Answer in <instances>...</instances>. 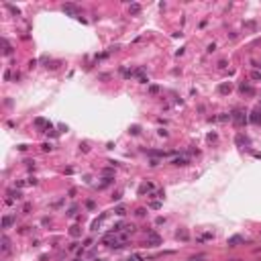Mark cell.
<instances>
[{
  "mask_svg": "<svg viewBox=\"0 0 261 261\" xmlns=\"http://www.w3.org/2000/svg\"><path fill=\"white\" fill-rule=\"evenodd\" d=\"M157 135H159V137H167L169 133H167V131H165V129H159V131H157Z\"/></svg>",
  "mask_w": 261,
  "mask_h": 261,
  "instance_id": "f1b7e54d",
  "label": "cell"
},
{
  "mask_svg": "<svg viewBox=\"0 0 261 261\" xmlns=\"http://www.w3.org/2000/svg\"><path fill=\"white\" fill-rule=\"evenodd\" d=\"M214 49H216V45H214V43H210V45H208V49H206V51H208V53H212V51H214Z\"/></svg>",
  "mask_w": 261,
  "mask_h": 261,
  "instance_id": "d6a6232c",
  "label": "cell"
},
{
  "mask_svg": "<svg viewBox=\"0 0 261 261\" xmlns=\"http://www.w3.org/2000/svg\"><path fill=\"white\" fill-rule=\"evenodd\" d=\"M147 92L151 94V96H157V94H159V86H155V84H151V86L147 88Z\"/></svg>",
  "mask_w": 261,
  "mask_h": 261,
  "instance_id": "d6986e66",
  "label": "cell"
},
{
  "mask_svg": "<svg viewBox=\"0 0 261 261\" xmlns=\"http://www.w3.org/2000/svg\"><path fill=\"white\" fill-rule=\"evenodd\" d=\"M139 133H141V127L139 125H133L131 127V135H139Z\"/></svg>",
  "mask_w": 261,
  "mask_h": 261,
  "instance_id": "603a6c76",
  "label": "cell"
},
{
  "mask_svg": "<svg viewBox=\"0 0 261 261\" xmlns=\"http://www.w3.org/2000/svg\"><path fill=\"white\" fill-rule=\"evenodd\" d=\"M188 163H190L188 157H176V159H172V165H176V167H186Z\"/></svg>",
  "mask_w": 261,
  "mask_h": 261,
  "instance_id": "52a82bcc",
  "label": "cell"
},
{
  "mask_svg": "<svg viewBox=\"0 0 261 261\" xmlns=\"http://www.w3.org/2000/svg\"><path fill=\"white\" fill-rule=\"evenodd\" d=\"M251 80H261V72L259 69H253L251 72Z\"/></svg>",
  "mask_w": 261,
  "mask_h": 261,
  "instance_id": "7402d4cb",
  "label": "cell"
},
{
  "mask_svg": "<svg viewBox=\"0 0 261 261\" xmlns=\"http://www.w3.org/2000/svg\"><path fill=\"white\" fill-rule=\"evenodd\" d=\"M230 121H233L237 127H243V125L249 121V116H247V112H245V110H235V112L230 114Z\"/></svg>",
  "mask_w": 261,
  "mask_h": 261,
  "instance_id": "6da1fadb",
  "label": "cell"
},
{
  "mask_svg": "<svg viewBox=\"0 0 261 261\" xmlns=\"http://www.w3.org/2000/svg\"><path fill=\"white\" fill-rule=\"evenodd\" d=\"M35 127H37V129H45V131H47V129L51 127V123H47L45 118H41V116H39V118H35Z\"/></svg>",
  "mask_w": 261,
  "mask_h": 261,
  "instance_id": "9c48e42d",
  "label": "cell"
},
{
  "mask_svg": "<svg viewBox=\"0 0 261 261\" xmlns=\"http://www.w3.org/2000/svg\"><path fill=\"white\" fill-rule=\"evenodd\" d=\"M63 12L69 14V16H78L80 18V8L76 4H63Z\"/></svg>",
  "mask_w": 261,
  "mask_h": 261,
  "instance_id": "3957f363",
  "label": "cell"
},
{
  "mask_svg": "<svg viewBox=\"0 0 261 261\" xmlns=\"http://www.w3.org/2000/svg\"><path fill=\"white\" fill-rule=\"evenodd\" d=\"M22 212H25V214H29V212H31V204H25V208H22Z\"/></svg>",
  "mask_w": 261,
  "mask_h": 261,
  "instance_id": "836d02e7",
  "label": "cell"
},
{
  "mask_svg": "<svg viewBox=\"0 0 261 261\" xmlns=\"http://www.w3.org/2000/svg\"><path fill=\"white\" fill-rule=\"evenodd\" d=\"M235 143L239 145V147H243V145H247L249 143V139L245 137V135H237V139H235Z\"/></svg>",
  "mask_w": 261,
  "mask_h": 261,
  "instance_id": "5bb4252c",
  "label": "cell"
},
{
  "mask_svg": "<svg viewBox=\"0 0 261 261\" xmlns=\"http://www.w3.org/2000/svg\"><path fill=\"white\" fill-rule=\"evenodd\" d=\"M41 149L47 153V151H51V149H53V145H51V143H43V145H41Z\"/></svg>",
  "mask_w": 261,
  "mask_h": 261,
  "instance_id": "cb8c5ba5",
  "label": "cell"
},
{
  "mask_svg": "<svg viewBox=\"0 0 261 261\" xmlns=\"http://www.w3.org/2000/svg\"><path fill=\"white\" fill-rule=\"evenodd\" d=\"M135 216H137V218H145V216H147V208H137V210H135Z\"/></svg>",
  "mask_w": 261,
  "mask_h": 261,
  "instance_id": "2e32d148",
  "label": "cell"
},
{
  "mask_svg": "<svg viewBox=\"0 0 261 261\" xmlns=\"http://www.w3.org/2000/svg\"><path fill=\"white\" fill-rule=\"evenodd\" d=\"M149 206H151V208H153V210H159V208H161V202H151V204H149Z\"/></svg>",
  "mask_w": 261,
  "mask_h": 261,
  "instance_id": "83f0119b",
  "label": "cell"
},
{
  "mask_svg": "<svg viewBox=\"0 0 261 261\" xmlns=\"http://www.w3.org/2000/svg\"><path fill=\"white\" fill-rule=\"evenodd\" d=\"M69 235H72V237H80V235H82V228H80L78 224H74L72 228H69Z\"/></svg>",
  "mask_w": 261,
  "mask_h": 261,
  "instance_id": "ac0fdd59",
  "label": "cell"
},
{
  "mask_svg": "<svg viewBox=\"0 0 261 261\" xmlns=\"http://www.w3.org/2000/svg\"><path fill=\"white\" fill-rule=\"evenodd\" d=\"M12 222H14V218H12V216H8V214H6V216H2V228H10V226H12Z\"/></svg>",
  "mask_w": 261,
  "mask_h": 261,
  "instance_id": "4fadbf2b",
  "label": "cell"
},
{
  "mask_svg": "<svg viewBox=\"0 0 261 261\" xmlns=\"http://www.w3.org/2000/svg\"><path fill=\"white\" fill-rule=\"evenodd\" d=\"M10 78H12V72H10V69H6V72H4V80H6V82H8V80H10Z\"/></svg>",
  "mask_w": 261,
  "mask_h": 261,
  "instance_id": "4dcf8cb0",
  "label": "cell"
},
{
  "mask_svg": "<svg viewBox=\"0 0 261 261\" xmlns=\"http://www.w3.org/2000/svg\"><path fill=\"white\" fill-rule=\"evenodd\" d=\"M0 243H2V253H10V239H8L6 235H2Z\"/></svg>",
  "mask_w": 261,
  "mask_h": 261,
  "instance_id": "8fae6325",
  "label": "cell"
},
{
  "mask_svg": "<svg viewBox=\"0 0 261 261\" xmlns=\"http://www.w3.org/2000/svg\"><path fill=\"white\" fill-rule=\"evenodd\" d=\"M8 196H10V198H6V204H10L12 200H22V192H20V190H12Z\"/></svg>",
  "mask_w": 261,
  "mask_h": 261,
  "instance_id": "ba28073f",
  "label": "cell"
},
{
  "mask_svg": "<svg viewBox=\"0 0 261 261\" xmlns=\"http://www.w3.org/2000/svg\"><path fill=\"white\" fill-rule=\"evenodd\" d=\"M149 165H151V167H157V165H159V159H157V157H155V159H151V161H149Z\"/></svg>",
  "mask_w": 261,
  "mask_h": 261,
  "instance_id": "f546056e",
  "label": "cell"
},
{
  "mask_svg": "<svg viewBox=\"0 0 261 261\" xmlns=\"http://www.w3.org/2000/svg\"><path fill=\"white\" fill-rule=\"evenodd\" d=\"M2 43H4V55H12V45L6 39H2Z\"/></svg>",
  "mask_w": 261,
  "mask_h": 261,
  "instance_id": "e0dca14e",
  "label": "cell"
},
{
  "mask_svg": "<svg viewBox=\"0 0 261 261\" xmlns=\"http://www.w3.org/2000/svg\"><path fill=\"white\" fill-rule=\"evenodd\" d=\"M230 90H233V84L230 82H224V84L218 86V94H230Z\"/></svg>",
  "mask_w": 261,
  "mask_h": 261,
  "instance_id": "7c38bea8",
  "label": "cell"
},
{
  "mask_svg": "<svg viewBox=\"0 0 261 261\" xmlns=\"http://www.w3.org/2000/svg\"><path fill=\"white\" fill-rule=\"evenodd\" d=\"M129 12H131V14H139V12H141V4H131V6H129Z\"/></svg>",
  "mask_w": 261,
  "mask_h": 261,
  "instance_id": "ffe728a7",
  "label": "cell"
},
{
  "mask_svg": "<svg viewBox=\"0 0 261 261\" xmlns=\"http://www.w3.org/2000/svg\"><path fill=\"white\" fill-rule=\"evenodd\" d=\"M163 222H165V218H163V216H157V220H155V224H163Z\"/></svg>",
  "mask_w": 261,
  "mask_h": 261,
  "instance_id": "d590c367",
  "label": "cell"
},
{
  "mask_svg": "<svg viewBox=\"0 0 261 261\" xmlns=\"http://www.w3.org/2000/svg\"><path fill=\"white\" fill-rule=\"evenodd\" d=\"M176 239L186 243V241H190V235H188V230H186V228H180V230L176 233Z\"/></svg>",
  "mask_w": 261,
  "mask_h": 261,
  "instance_id": "30bf717a",
  "label": "cell"
},
{
  "mask_svg": "<svg viewBox=\"0 0 261 261\" xmlns=\"http://www.w3.org/2000/svg\"><path fill=\"white\" fill-rule=\"evenodd\" d=\"M114 212H116V216H125V214H127V208H125V206H116Z\"/></svg>",
  "mask_w": 261,
  "mask_h": 261,
  "instance_id": "44dd1931",
  "label": "cell"
},
{
  "mask_svg": "<svg viewBox=\"0 0 261 261\" xmlns=\"http://www.w3.org/2000/svg\"><path fill=\"white\" fill-rule=\"evenodd\" d=\"M161 245V237L153 230L147 233V241H145V247H159Z\"/></svg>",
  "mask_w": 261,
  "mask_h": 261,
  "instance_id": "7a4b0ae2",
  "label": "cell"
},
{
  "mask_svg": "<svg viewBox=\"0 0 261 261\" xmlns=\"http://www.w3.org/2000/svg\"><path fill=\"white\" fill-rule=\"evenodd\" d=\"M226 65H228V63H226V59H220V61H218V69H224Z\"/></svg>",
  "mask_w": 261,
  "mask_h": 261,
  "instance_id": "4316f807",
  "label": "cell"
},
{
  "mask_svg": "<svg viewBox=\"0 0 261 261\" xmlns=\"http://www.w3.org/2000/svg\"><path fill=\"white\" fill-rule=\"evenodd\" d=\"M76 210H78V206H72V208L67 210V216H74V214H76Z\"/></svg>",
  "mask_w": 261,
  "mask_h": 261,
  "instance_id": "484cf974",
  "label": "cell"
},
{
  "mask_svg": "<svg viewBox=\"0 0 261 261\" xmlns=\"http://www.w3.org/2000/svg\"><path fill=\"white\" fill-rule=\"evenodd\" d=\"M76 249H78V243H72V245L67 247V251H76Z\"/></svg>",
  "mask_w": 261,
  "mask_h": 261,
  "instance_id": "e575fe53",
  "label": "cell"
},
{
  "mask_svg": "<svg viewBox=\"0 0 261 261\" xmlns=\"http://www.w3.org/2000/svg\"><path fill=\"white\" fill-rule=\"evenodd\" d=\"M145 192H153V184H143L139 188V194H145Z\"/></svg>",
  "mask_w": 261,
  "mask_h": 261,
  "instance_id": "9a60e30c",
  "label": "cell"
},
{
  "mask_svg": "<svg viewBox=\"0 0 261 261\" xmlns=\"http://www.w3.org/2000/svg\"><path fill=\"white\" fill-rule=\"evenodd\" d=\"M94 206H96V204H94V200H88V202H86V208H90V210H94Z\"/></svg>",
  "mask_w": 261,
  "mask_h": 261,
  "instance_id": "1f68e13d",
  "label": "cell"
},
{
  "mask_svg": "<svg viewBox=\"0 0 261 261\" xmlns=\"http://www.w3.org/2000/svg\"><path fill=\"white\" fill-rule=\"evenodd\" d=\"M241 243H245V239H243V237H239V235L228 237V241H226V245H228V247H239Z\"/></svg>",
  "mask_w": 261,
  "mask_h": 261,
  "instance_id": "277c9868",
  "label": "cell"
},
{
  "mask_svg": "<svg viewBox=\"0 0 261 261\" xmlns=\"http://www.w3.org/2000/svg\"><path fill=\"white\" fill-rule=\"evenodd\" d=\"M249 121H251L253 125H261V108H255V110L251 112V116H249Z\"/></svg>",
  "mask_w": 261,
  "mask_h": 261,
  "instance_id": "8992f818",
  "label": "cell"
},
{
  "mask_svg": "<svg viewBox=\"0 0 261 261\" xmlns=\"http://www.w3.org/2000/svg\"><path fill=\"white\" fill-rule=\"evenodd\" d=\"M206 259V255H196V257H190L188 261H204Z\"/></svg>",
  "mask_w": 261,
  "mask_h": 261,
  "instance_id": "d4e9b609",
  "label": "cell"
},
{
  "mask_svg": "<svg viewBox=\"0 0 261 261\" xmlns=\"http://www.w3.org/2000/svg\"><path fill=\"white\" fill-rule=\"evenodd\" d=\"M239 92H241V94H247V96H253V94H255V90H253V86H251L249 82H243V84L239 86Z\"/></svg>",
  "mask_w": 261,
  "mask_h": 261,
  "instance_id": "5b68a950",
  "label": "cell"
}]
</instances>
